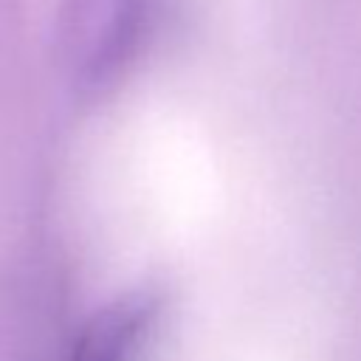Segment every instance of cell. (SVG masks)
<instances>
[{"mask_svg": "<svg viewBox=\"0 0 361 361\" xmlns=\"http://www.w3.org/2000/svg\"><path fill=\"white\" fill-rule=\"evenodd\" d=\"M147 3L149 0H73V42L87 79L99 82L127 59L144 25Z\"/></svg>", "mask_w": 361, "mask_h": 361, "instance_id": "obj_1", "label": "cell"}]
</instances>
